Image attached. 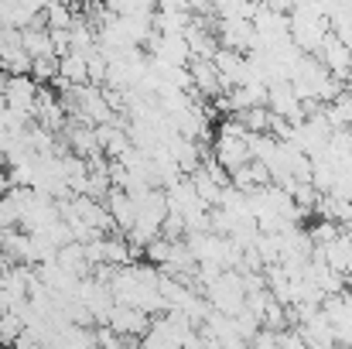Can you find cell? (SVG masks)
<instances>
[{"instance_id": "obj_1", "label": "cell", "mask_w": 352, "mask_h": 349, "mask_svg": "<svg viewBox=\"0 0 352 349\" xmlns=\"http://www.w3.org/2000/svg\"><path fill=\"white\" fill-rule=\"evenodd\" d=\"M34 100H38V83L28 79V72H17L3 83V103L17 114H31L34 110Z\"/></svg>"}, {"instance_id": "obj_2", "label": "cell", "mask_w": 352, "mask_h": 349, "mask_svg": "<svg viewBox=\"0 0 352 349\" xmlns=\"http://www.w3.org/2000/svg\"><path fill=\"white\" fill-rule=\"evenodd\" d=\"M188 72H192V89L206 100H216L219 93H226L223 79H219V69L212 59H192L188 62Z\"/></svg>"}, {"instance_id": "obj_3", "label": "cell", "mask_w": 352, "mask_h": 349, "mask_svg": "<svg viewBox=\"0 0 352 349\" xmlns=\"http://www.w3.org/2000/svg\"><path fill=\"white\" fill-rule=\"evenodd\" d=\"M322 257H325L329 267H336V271L346 274V267H349V260H352V233L342 230L339 236H332L329 243H322Z\"/></svg>"}, {"instance_id": "obj_4", "label": "cell", "mask_w": 352, "mask_h": 349, "mask_svg": "<svg viewBox=\"0 0 352 349\" xmlns=\"http://www.w3.org/2000/svg\"><path fill=\"white\" fill-rule=\"evenodd\" d=\"M339 233H342V226H339L336 220H322V216H318V220H315V226L308 230V236H311L315 243H329V240H332V236H339Z\"/></svg>"}, {"instance_id": "obj_5", "label": "cell", "mask_w": 352, "mask_h": 349, "mask_svg": "<svg viewBox=\"0 0 352 349\" xmlns=\"http://www.w3.org/2000/svg\"><path fill=\"white\" fill-rule=\"evenodd\" d=\"M185 7L195 14H212V0H185Z\"/></svg>"}]
</instances>
